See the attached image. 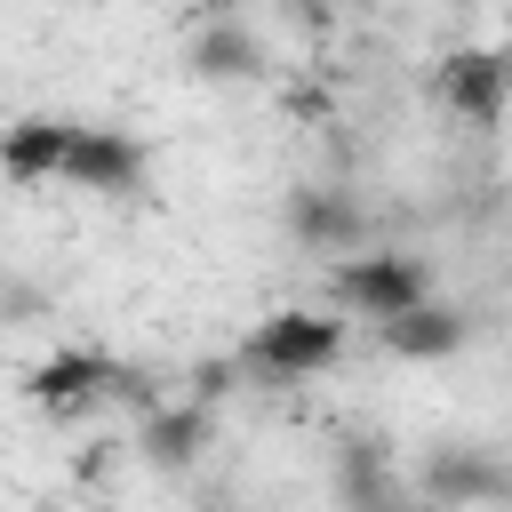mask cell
I'll use <instances>...</instances> for the list:
<instances>
[{
    "label": "cell",
    "instance_id": "5",
    "mask_svg": "<svg viewBox=\"0 0 512 512\" xmlns=\"http://www.w3.org/2000/svg\"><path fill=\"white\" fill-rule=\"evenodd\" d=\"M128 376L104 360V352H88V344H64V352H48L32 376H24V400L40 408V416H80V408H96L104 392H120Z\"/></svg>",
    "mask_w": 512,
    "mask_h": 512
},
{
    "label": "cell",
    "instance_id": "10",
    "mask_svg": "<svg viewBox=\"0 0 512 512\" xmlns=\"http://www.w3.org/2000/svg\"><path fill=\"white\" fill-rule=\"evenodd\" d=\"M416 496H432V504H504L512 464H488L480 448H432L424 472H416Z\"/></svg>",
    "mask_w": 512,
    "mask_h": 512
},
{
    "label": "cell",
    "instance_id": "12",
    "mask_svg": "<svg viewBox=\"0 0 512 512\" xmlns=\"http://www.w3.org/2000/svg\"><path fill=\"white\" fill-rule=\"evenodd\" d=\"M336 496H344V504H392V496H400V480H392V456H384L376 440H352V448H336Z\"/></svg>",
    "mask_w": 512,
    "mask_h": 512
},
{
    "label": "cell",
    "instance_id": "11",
    "mask_svg": "<svg viewBox=\"0 0 512 512\" xmlns=\"http://www.w3.org/2000/svg\"><path fill=\"white\" fill-rule=\"evenodd\" d=\"M208 448H216V416H208L200 400L152 408V416H144V432H136V456H144L152 472H192Z\"/></svg>",
    "mask_w": 512,
    "mask_h": 512
},
{
    "label": "cell",
    "instance_id": "8",
    "mask_svg": "<svg viewBox=\"0 0 512 512\" xmlns=\"http://www.w3.org/2000/svg\"><path fill=\"white\" fill-rule=\"evenodd\" d=\"M376 336H384V352L392 360H456L464 344H472V312L464 304H408V312H392V320H376Z\"/></svg>",
    "mask_w": 512,
    "mask_h": 512
},
{
    "label": "cell",
    "instance_id": "6",
    "mask_svg": "<svg viewBox=\"0 0 512 512\" xmlns=\"http://www.w3.org/2000/svg\"><path fill=\"white\" fill-rule=\"evenodd\" d=\"M432 88H440V104H448L456 120L488 128V120L512 112V48H456Z\"/></svg>",
    "mask_w": 512,
    "mask_h": 512
},
{
    "label": "cell",
    "instance_id": "1",
    "mask_svg": "<svg viewBox=\"0 0 512 512\" xmlns=\"http://www.w3.org/2000/svg\"><path fill=\"white\" fill-rule=\"evenodd\" d=\"M336 352H344V320H328V312H312V304L264 312V320L248 328V344H240L248 376H280V384H296V376H320Z\"/></svg>",
    "mask_w": 512,
    "mask_h": 512
},
{
    "label": "cell",
    "instance_id": "9",
    "mask_svg": "<svg viewBox=\"0 0 512 512\" xmlns=\"http://www.w3.org/2000/svg\"><path fill=\"white\" fill-rule=\"evenodd\" d=\"M64 152H72L64 112H24L0 128V176L8 184H64Z\"/></svg>",
    "mask_w": 512,
    "mask_h": 512
},
{
    "label": "cell",
    "instance_id": "4",
    "mask_svg": "<svg viewBox=\"0 0 512 512\" xmlns=\"http://www.w3.org/2000/svg\"><path fill=\"white\" fill-rule=\"evenodd\" d=\"M144 144L128 128H96V120H72V152H64V184L72 192H96V200H128L144 192Z\"/></svg>",
    "mask_w": 512,
    "mask_h": 512
},
{
    "label": "cell",
    "instance_id": "2",
    "mask_svg": "<svg viewBox=\"0 0 512 512\" xmlns=\"http://www.w3.org/2000/svg\"><path fill=\"white\" fill-rule=\"evenodd\" d=\"M424 296H432V264L408 256V248H368V256H352L336 272V304L352 320H392V312H408Z\"/></svg>",
    "mask_w": 512,
    "mask_h": 512
},
{
    "label": "cell",
    "instance_id": "7",
    "mask_svg": "<svg viewBox=\"0 0 512 512\" xmlns=\"http://www.w3.org/2000/svg\"><path fill=\"white\" fill-rule=\"evenodd\" d=\"M184 72L208 80V88H256L264 80V40L248 24H232V16H216V24H200L184 40Z\"/></svg>",
    "mask_w": 512,
    "mask_h": 512
},
{
    "label": "cell",
    "instance_id": "3",
    "mask_svg": "<svg viewBox=\"0 0 512 512\" xmlns=\"http://www.w3.org/2000/svg\"><path fill=\"white\" fill-rule=\"evenodd\" d=\"M280 232H288L304 256H344V248L368 240V208H360L352 184H288Z\"/></svg>",
    "mask_w": 512,
    "mask_h": 512
}]
</instances>
